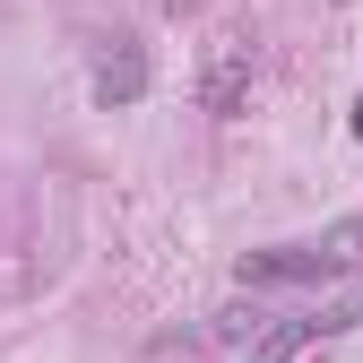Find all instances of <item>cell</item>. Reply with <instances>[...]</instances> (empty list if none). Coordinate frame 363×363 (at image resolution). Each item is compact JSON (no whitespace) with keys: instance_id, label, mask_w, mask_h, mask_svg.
<instances>
[{"instance_id":"1","label":"cell","mask_w":363,"mask_h":363,"mask_svg":"<svg viewBox=\"0 0 363 363\" xmlns=\"http://www.w3.org/2000/svg\"><path fill=\"white\" fill-rule=\"evenodd\" d=\"M354 251H363V216L329 225L320 242H277V251H242V268H234V277H242L251 294H268V286H320V277H337V268H354Z\"/></svg>"},{"instance_id":"2","label":"cell","mask_w":363,"mask_h":363,"mask_svg":"<svg viewBox=\"0 0 363 363\" xmlns=\"http://www.w3.org/2000/svg\"><path fill=\"white\" fill-rule=\"evenodd\" d=\"M363 320V303L346 294V303H329V311H303V320H277V329H268L259 346H251V363H303L311 346H329V337H346Z\"/></svg>"},{"instance_id":"3","label":"cell","mask_w":363,"mask_h":363,"mask_svg":"<svg viewBox=\"0 0 363 363\" xmlns=\"http://www.w3.org/2000/svg\"><path fill=\"white\" fill-rule=\"evenodd\" d=\"M139 96H147V52L139 43H113L96 61V104H139Z\"/></svg>"},{"instance_id":"4","label":"cell","mask_w":363,"mask_h":363,"mask_svg":"<svg viewBox=\"0 0 363 363\" xmlns=\"http://www.w3.org/2000/svg\"><path fill=\"white\" fill-rule=\"evenodd\" d=\"M242 78H251V43H216V61H208V113H234L242 104Z\"/></svg>"},{"instance_id":"5","label":"cell","mask_w":363,"mask_h":363,"mask_svg":"<svg viewBox=\"0 0 363 363\" xmlns=\"http://www.w3.org/2000/svg\"><path fill=\"white\" fill-rule=\"evenodd\" d=\"M268 329H277V320H268L259 303H251V311H242V303H234V311H216V337H225V346H259Z\"/></svg>"},{"instance_id":"6","label":"cell","mask_w":363,"mask_h":363,"mask_svg":"<svg viewBox=\"0 0 363 363\" xmlns=\"http://www.w3.org/2000/svg\"><path fill=\"white\" fill-rule=\"evenodd\" d=\"M354 130H363V104H354Z\"/></svg>"}]
</instances>
